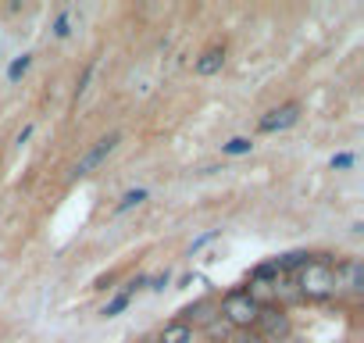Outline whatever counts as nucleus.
Instances as JSON below:
<instances>
[{"mask_svg":"<svg viewBox=\"0 0 364 343\" xmlns=\"http://www.w3.org/2000/svg\"><path fill=\"white\" fill-rule=\"evenodd\" d=\"M296 290H300V300H332L339 293L336 290V265L328 258H311L300 268Z\"/></svg>","mask_w":364,"mask_h":343,"instance_id":"f257e3e1","label":"nucleus"},{"mask_svg":"<svg viewBox=\"0 0 364 343\" xmlns=\"http://www.w3.org/2000/svg\"><path fill=\"white\" fill-rule=\"evenodd\" d=\"M261 318V304L247 293V290H232L222 300V322L232 329H254Z\"/></svg>","mask_w":364,"mask_h":343,"instance_id":"f03ea898","label":"nucleus"},{"mask_svg":"<svg viewBox=\"0 0 364 343\" xmlns=\"http://www.w3.org/2000/svg\"><path fill=\"white\" fill-rule=\"evenodd\" d=\"M118 143H122V136H118V132L104 136V139H100L93 150H86V154L79 157V164H75V176H79V179H82V176H90V172H93V168H97V164H100L107 154H114V147H118Z\"/></svg>","mask_w":364,"mask_h":343,"instance_id":"7ed1b4c3","label":"nucleus"},{"mask_svg":"<svg viewBox=\"0 0 364 343\" xmlns=\"http://www.w3.org/2000/svg\"><path fill=\"white\" fill-rule=\"evenodd\" d=\"M296 122H300V107H296V104H282V107L268 111V115L257 122V129H261V132H282V129H289V125H296Z\"/></svg>","mask_w":364,"mask_h":343,"instance_id":"20e7f679","label":"nucleus"},{"mask_svg":"<svg viewBox=\"0 0 364 343\" xmlns=\"http://www.w3.org/2000/svg\"><path fill=\"white\" fill-rule=\"evenodd\" d=\"M339 286H346L350 293H360L364 290V268H360L357 258H350L346 265H336V290Z\"/></svg>","mask_w":364,"mask_h":343,"instance_id":"39448f33","label":"nucleus"},{"mask_svg":"<svg viewBox=\"0 0 364 343\" xmlns=\"http://www.w3.org/2000/svg\"><path fill=\"white\" fill-rule=\"evenodd\" d=\"M157 343H197V332H193V325H186L182 318H175V322H168V325L157 332Z\"/></svg>","mask_w":364,"mask_h":343,"instance_id":"423d86ee","label":"nucleus"},{"mask_svg":"<svg viewBox=\"0 0 364 343\" xmlns=\"http://www.w3.org/2000/svg\"><path fill=\"white\" fill-rule=\"evenodd\" d=\"M257 325H261L268 336H275V343H279V336H286V332H289V322H286V315H282V311H264V307H261Z\"/></svg>","mask_w":364,"mask_h":343,"instance_id":"0eeeda50","label":"nucleus"},{"mask_svg":"<svg viewBox=\"0 0 364 343\" xmlns=\"http://www.w3.org/2000/svg\"><path fill=\"white\" fill-rule=\"evenodd\" d=\"M222 65H225V51L211 47V51H204L197 58V75H215V72H222Z\"/></svg>","mask_w":364,"mask_h":343,"instance_id":"6e6552de","label":"nucleus"},{"mask_svg":"<svg viewBox=\"0 0 364 343\" xmlns=\"http://www.w3.org/2000/svg\"><path fill=\"white\" fill-rule=\"evenodd\" d=\"M311 258H314V254H307V250H293V254L279 258V265H282V275H286V272H300V268H304Z\"/></svg>","mask_w":364,"mask_h":343,"instance_id":"1a4fd4ad","label":"nucleus"},{"mask_svg":"<svg viewBox=\"0 0 364 343\" xmlns=\"http://www.w3.org/2000/svg\"><path fill=\"white\" fill-rule=\"evenodd\" d=\"M143 201H146V190H143V186H139V190H129V194H125V197L118 201V208H114V215H125V211H132V208H139Z\"/></svg>","mask_w":364,"mask_h":343,"instance_id":"9d476101","label":"nucleus"},{"mask_svg":"<svg viewBox=\"0 0 364 343\" xmlns=\"http://www.w3.org/2000/svg\"><path fill=\"white\" fill-rule=\"evenodd\" d=\"M250 150H254V139H247V136H236V139L222 143V154H229V157H240V154H250Z\"/></svg>","mask_w":364,"mask_h":343,"instance_id":"9b49d317","label":"nucleus"},{"mask_svg":"<svg viewBox=\"0 0 364 343\" xmlns=\"http://www.w3.org/2000/svg\"><path fill=\"white\" fill-rule=\"evenodd\" d=\"M29 65H33V58L29 54H22V58H15L11 65H8V83H18L26 72H29Z\"/></svg>","mask_w":364,"mask_h":343,"instance_id":"f8f14e48","label":"nucleus"},{"mask_svg":"<svg viewBox=\"0 0 364 343\" xmlns=\"http://www.w3.org/2000/svg\"><path fill=\"white\" fill-rule=\"evenodd\" d=\"M129 300H132V297H129V293H118V297H114V300H107V307H104V311H100V315H104V318H114V315H122V311H125V307H129Z\"/></svg>","mask_w":364,"mask_h":343,"instance_id":"ddd939ff","label":"nucleus"},{"mask_svg":"<svg viewBox=\"0 0 364 343\" xmlns=\"http://www.w3.org/2000/svg\"><path fill=\"white\" fill-rule=\"evenodd\" d=\"M68 33H72V11H61L54 22V40H65Z\"/></svg>","mask_w":364,"mask_h":343,"instance_id":"4468645a","label":"nucleus"},{"mask_svg":"<svg viewBox=\"0 0 364 343\" xmlns=\"http://www.w3.org/2000/svg\"><path fill=\"white\" fill-rule=\"evenodd\" d=\"M211 240H218V229H208V233H204V236H197V240H193V243H190V254H197V250H200V247H208V243H211Z\"/></svg>","mask_w":364,"mask_h":343,"instance_id":"2eb2a0df","label":"nucleus"},{"mask_svg":"<svg viewBox=\"0 0 364 343\" xmlns=\"http://www.w3.org/2000/svg\"><path fill=\"white\" fill-rule=\"evenodd\" d=\"M332 168H339V172H343V168H353V154H346V150L336 154V157H332Z\"/></svg>","mask_w":364,"mask_h":343,"instance_id":"dca6fc26","label":"nucleus"},{"mask_svg":"<svg viewBox=\"0 0 364 343\" xmlns=\"http://www.w3.org/2000/svg\"><path fill=\"white\" fill-rule=\"evenodd\" d=\"M90 79H93V65L86 68V75H82V83H79V90H75V97H82V93H86V86H90Z\"/></svg>","mask_w":364,"mask_h":343,"instance_id":"f3484780","label":"nucleus"},{"mask_svg":"<svg viewBox=\"0 0 364 343\" xmlns=\"http://www.w3.org/2000/svg\"><path fill=\"white\" fill-rule=\"evenodd\" d=\"M29 136H33V125H26V129H22V132H18V139H15V143H26V139H29Z\"/></svg>","mask_w":364,"mask_h":343,"instance_id":"a211bd4d","label":"nucleus"}]
</instances>
